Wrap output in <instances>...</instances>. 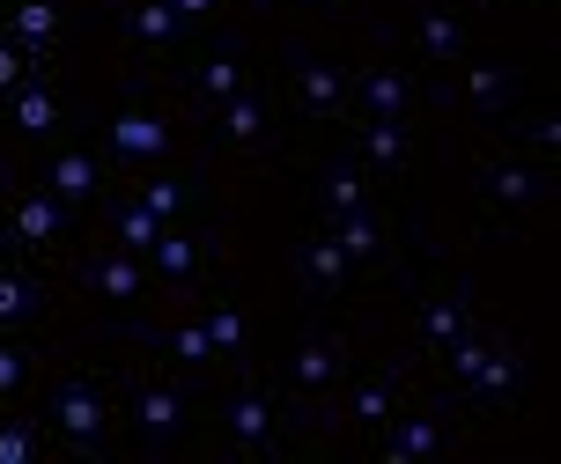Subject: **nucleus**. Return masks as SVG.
Segmentation results:
<instances>
[{
	"label": "nucleus",
	"mask_w": 561,
	"mask_h": 464,
	"mask_svg": "<svg viewBox=\"0 0 561 464\" xmlns=\"http://www.w3.org/2000/svg\"><path fill=\"white\" fill-rule=\"evenodd\" d=\"M140 207H148V214L163 221V214H170V207H178V185H148V199H140Z\"/></svg>",
	"instance_id": "nucleus-16"
},
{
	"label": "nucleus",
	"mask_w": 561,
	"mask_h": 464,
	"mask_svg": "<svg viewBox=\"0 0 561 464\" xmlns=\"http://www.w3.org/2000/svg\"><path fill=\"white\" fill-rule=\"evenodd\" d=\"M53 185H59V192H67V199H82V192H89V185H96V170H89V163H82V155H67V163H59V170H53Z\"/></svg>",
	"instance_id": "nucleus-4"
},
{
	"label": "nucleus",
	"mask_w": 561,
	"mask_h": 464,
	"mask_svg": "<svg viewBox=\"0 0 561 464\" xmlns=\"http://www.w3.org/2000/svg\"><path fill=\"white\" fill-rule=\"evenodd\" d=\"M421 37H428V53H450V45H458V30H450L444 15H428V30H421Z\"/></svg>",
	"instance_id": "nucleus-15"
},
{
	"label": "nucleus",
	"mask_w": 561,
	"mask_h": 464,
	"mask_svg": "<svg viewBox=\"0 0 561 464\" xmlns=\"http://www.w3.org/2000/svg\"><path fill=\"white\" fill-rule=\"evenodd\" d=\"M104 288L112 295H134V266H104Z\"/></svg>",
	"instance_id": "nucleus-26"
},
{
	"label": "nucleus",
	"mask_w": 561,
	"mask_h": 464,
	"mask_svg": "<svg viewBox=\"0 0 561 464\" xmlns=\"http://www.w3.org/2000/svg\"><path fill=\"white\" fill-rule=\"evenodd\" d=\"M0 464H30V436H23V428L0 436Z\"/></svg>",
	"instance_id": "nucleus-14"
},
{
	"label": "nucleus",
	"mask_w": 561,
	"mask_h": 464,
	"mask_svg": "<svg viewBox=\"0 0 561 464\" xmlns=\"http://www.w3.org/2000/svg\"><path fill=\"white\" fill-rule=\"evenodd\" d=\"M15 67H23V59H15L8 45H0V82H15Z\"/></svg>",
	"instance_id": "nucleus-31"
},
{
	"label": "nucleus",
	"mask_w": 561,
	"mask_h": 464,
	"mask_svg": "<svg viewBox=\"0 0 561 464\" xmlns=\"http://www.w3.org/2000/svg\"><path fill=\"white\" fill-rule=\"evenodd\" d=\"M310 274L333 280V274H340V244H318V251H310Z\"/></svg>",
	"instance_id": "nucleus-17"
},
{
	"label": "nucleus",
	"mask_w": 561,
	"mask_h": 464,
	"mask_svg": "<svg viewBox=\"0 0 561 464\" xmlns=\"http://www.w3.org/2000/svg\"><path fill=\"white\" fill-rule=\"evenodd\" d=\"M428 450H436L428 428H407V436H399V457H428Z\"/></svg>",
	"instance_id": "nucleus-18"
},
{
	"label": "nucleus",
	"mask_w": 561,
	"mask_h": 464,
	"mask_svg": "<svg viewBox=\"0 0 561 464\" xmlns=\"http://www.w3.org/2000/svg\"><path fill=\"white\" fill-rule=\"evenodd\" d=\"M369 155H385V163H392V155H399V126H377V134H369Z\"/></svg>",
	"instance_id": "nucleus-21"
},
{
	"label": "nucleus",
	"mask_w": 561,
	"mask_h": 464,
	"mask_svg": "<svg viewBox=\"0 0 561 464\" xmlns=\"http://www.w3.org/2000/svg\"><path fill=\"white\" fill-rule=\"evenodd\" d=\"M296 369H304V376H310V383H325V369H333V355H318V347H310V355H304V361H296Z\"/></svg>",
	"instance_id": "nucleus-27"
},
{
	"label": "nucleus",
	"mask_w": 561,
	"mask_h": 464,
	"mask_svg": "<svg viewBox=\"0 0 561 464\" xmlns=\"http://www.w3.org/2000/svg\"><path fill=\"white\" fill-rule=\"evenodd\" d=\"M229 134L252 140V134H259V104H229Z\"/></svg>",
	"instance_id": "nucleus-13"
},
{
	"label": "nucleus",
	"mask_w": 561,
	"mask_h": 464,
	"mask_svg": "<svg viewBox=\"0 0 561 464\" xmlns=\"http://www.w3.org/2000/svg\"><path fill=\"white\" fill-rule=\"evenodd\" d=\"M178 355H185V361L207 355V325H185V332H178Z\"/></svg>",
	"instance_id": "nucleus-19"
},
{
	"label": "nucleus",
	"mask_w": 561,
	"mask_h": 464,
	"mask_svg": "<svg viewBox=\"0 0 561 464\" xmlns=\"http://www.w3.org/2000/svg\"><path fill=\"white\" fill-rule=\"evenodd\" d=\"M59 420H67V436H96V398L89 391H67L59 398Z\"/></svg>",
	"instance_id": "nucleus-2"
},
{
	"label": "nucleus",
	"mask_w": 561,
	"mask_h": 464,
	"mask_svg": "<svg viewBox=\"0 0 561 464\" xmlns=\"http://www.w3.org/2000/svg\"><path fill=\"white\" fill-rule=\"evenodd\" d=\"M156 251H163V274H185L193 266V244L185 236H156Z\"/></svg>",
	"instance_id": "nucleus-9"
},
{
	"label": "nucleus",
	"mask_w": 561,
	"mask_h": 464,
	"mask_svg": "<svg viewBox=\"0 0 561 464\" xmlns=\"http://www.w3.org/2000/svg\"><path fill=\"white\" fill-rule=\"evenodd\" d=\"M15 229H23V236H53V229H59V214L45 207V199H30L23 214H15Z\"/></svg>",
	"instance_id": "nucleus-6"
},
{
	"label": "nucleus",
	"mask_w": 561,
	"mask_h": 464,
	"mask_svg": "<svg viewBox=\"0 0 561 464\" xmlns=\"http://www.w3.org/2000/svg\"><path fill=\"white\" fill-rule=\"evenodd\" d=\"M15 310H23V288H15V280H0V317H15Z\"/></svg>",
	"instance_id": "nucleus-28"
},
{
	"label": "nucleus",
	"mask_w": 561,
	"mask_h": 464,
	"mask_svg": "<svg viewBox=\"0 0 561 464\" xmlns=\"http://www.w3.org/2000/svg\"><path fill=\"white\" fill-rule=\"evenodd\" d=\"M237 339H244V317H215V325H207V347H237Z\"/></svg>",
	"instance_id": "nucleus-10"
},
{
	"label": "nucleus",
	"mask_w": 561,
	"mask_h": 464,
	"mask_svg": "<svg viewBox=\"0 0 561 464\" xmlns=\"http://www.w3.org/2000/svg\"><path fill=\"white\" fill-rule=\"evenodd\" d=\"M118 148H134V155H156V148H163V126H156V118H118Z\"/></svg>",
	"instance_id": "nucleus-1"
},
{
	"label": "nucleus",
	"mask_w": 561,
	"mask_h": 464,
	"mask_svg": "<svg viewBox=\"0 0 561 464\" xmlns=\"http://www.w3.org/2000/svg\"><path fill=\"white\" fill-rule=\"evenodd\" d=\"M140 420H148V428H170V420H178V398H163V391H156V398L140 406Z\"/></svg>",
	"instance_id": "nucleus-12"
},
{
	"label": "nucleus",
	"mask_w": 561,
	"mask_h": 464,
	"mask_svg": "<svg viewBox=\"0 0 561 464\" xmlns=\"http://www.w3.org/2000/svg\"><path fill=\"white\" fill-rule=\"evenodd\" d=\"M118 236H126L134 251H156V214H148V207H140V214H126V229H118Z\"/></svg>",
	"instance_id": "nucleus-8"
},
{
	"label": "nucleus",
	"mask_w": 561,
	"mask_h": 464,
	"mask_svg": "<svg viewBox=\"0 0 561 464\" xmlns=\"http://www.w3.org/2000/svg\"><path fill=\"white\" fill-rule=\"evenodd\" d=\"M170 8H178V15H207L215 0H170Z\"/></svg>",
	"instance_id": "nucleus-30"
},
{
	"label": "nucleus",
	"mask_w": 561,
	"mask_h": 464,
	"mask_svg": "<svg viewBox=\"0 0 561 464\" xmlns=\"http://www.w3.org/2000/svg\"><path fill=\"white\" fill-rule=\"evenodd\" d=\"M259 428H266V406H252V398H244V406H237V436H259Z\"/></svg>",
	"instance_id": "nucleus-23"
},
{
	"label": "nucleus",
	"mask_w": 561,
	"mask_h": 464,
	"mask_svg": "<svg viewBox=\"0 0 561 464\" xmlns=\"http://www.w3.org/2000/svg\"><path fill=\"white\" fill-rule=\"evenodd\" d=\"M15 118H23V126H30V134H45V126H53V118H59V111H53V96H37V89H30V96H23V104H15Z\"/></svg>",
	"instance_id": "nucleus-5"
},
{
	"label": "nucleus",
	"mask_w": 561,
	"mask_h": 464,
	"mask_svg": "<svg viewBox=\"0 0 561 464\" xmlns=\"http://www.w3.org/2000/svg\"><path fill=\"white\" fill-rule=\"evenodd\" d=\"M304 96H310V104H333V96H340V82H333V74H325V67H310Z\"/></svg>",
	"instance_id": "nucleus-11"
},
{
	"label": "nucleus",
	"mask_w": 561,
	"mask_h": 464,
	"mask_svg": "<svg viewBox=\"0 0 561 464\" xmlns=\"http://www.w3.org/2000/svg\"><path fill=\"white\" fill-rule=\"evenodd\" d=\"M369 104H377V111H399V82H392V74H377V82H369Z\"/></svg>",
	"instance_id": "nucleus-20"
},
{
	"label": "nucleus",
	"mask_w": 561,
	"mask_h": 464,
	"mask_svg": "<svg viewBox=\"0 0 561 464\" xmlns=\"http://www.w3.org/2000/svg\"><path fill=\"white\" fill-rule=\"evenodd\" d=\"M428 332H436V339H450V332H458V310H450V302H436V310H428Z\"/></svg>",
	"instance_id": "nucleus-25"
},
{
	"label": "nucleus",
	"mask_w": 561,
	"mask_h": 464,
	"mask_svg": "<svg viewBox=\"0 0 561 464\" xmlns=\"http://www.w3.org/2000/svg\"><path fill=\"white\" fill-rule=\"evenodd\" d=\"M15 376H23V361H15V355H8V347H0V391H8V383H15Z\"/></svg>",
	"instance_id": "nucleus-29"
},
{
	"label": "nucleus",
	"mask_w": 561,
	"mask_h": 464,
	"mask_svg": "<svg viewBox=\"0 0 561 464\" xmlns=\"http://www.w3.org/2000/svg\"><path fill=\"white\" fill-rule=\"evenodd\" d=\"M377 244V229H369V221H347V236H340V251H369Z\"/></svg>",
	"instance_id": "nucleus-22"
},
{
	"label": "nucleus",
	"mask_w": 561,
	"mask_h": 464,
	"mask_svg": "<svg viewBox=\"0 0 561 464\" xmlns=\"http://www.w3.org/2000/svg\"><path fill=\"white\" fill-rule=\"evenodd\" d=\"M53 0H23V8H15V30H23V37H37V45H45V37H53Z\"/></svg>",
	"instance_id": "nucleus-3"
},
{
	"label": "nucleus",
	"mask_w": 561,
	"mask_h": 464,
	"mask_svg": "<svg viewBox=\"0 0 561 464\" xmlns=\"http://www.w3.org/2000/svg\"><path fill=\"white\" fill-rule=\"evenodd\" d=\"M134 23L148 30V37H170V30H178V8H163V0H148V8H140Z\"/></svg>",
	"instance_id": "nucleus-7"
},
{
	"label": "nucleus",
	"mask_w": 561,
	"mask_h": 464,
	"mask_svg": "<svg viewBox=\"0 0 561 464\" xmlns=\"http://www.w3.org/2000/svg\"><path fill=\"white\" fill-rule=\"evenodd\" d=\"M207 89H215V96H229V89H237V67H229V59H215V67H207Z\"/></svg>",
	"instance_id": "nucleus-24"
}]
</instances>
